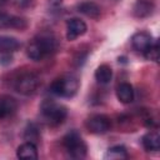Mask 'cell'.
Here are the masks:
<instances>
[{"label":"cell","mask_w":160,"mask_h":160,"mask_svg":"<svg viewBox=\"0 0 160 160\" xmlns=\"http://www.w3.org/2000/svg\"><path fill=\"white\" fill-rule=\"evenodd\" d=\"M59 46L58 38L50 31H42L38 34L32 41L28 45L26 54L34 61H40L46 56L56 51Z\"/></svg>","instance_id":"1"},{"label":"cell","mask_w":160,"mask_h":160,"mask_svg":"<svg viewBox=\"0 0 160 160\" xmlns=\"http://www.w3.org/2000/svg\"><path fill=\"white\" fill-rule=\"evenodd\" d=\"M80 86V81L76 75L74 74H64L59 78H56L51 85L50 91L60 98H72Z\"/></svg>","instance_id":"2"},{"label":"cell","mask_w":160,"mask_h":160,"mask_svg":"<svg viewBox=\"0 0 160 160\" xmlns=\"http://www.w3.org/2000/svg\"><path fill=\"white\" fill-rule=\"evenodd\" d=\"M40 111L44 120L52 126L62 124L68 116V109L62 104H59L50 99H46L42 101L40 106Z\"/></svg>","instance_id":"3"},{"label":"cell","mask_w":160,"mask_h":160,"mask_svg":"<svg viewBox=\"0 0 160 160\" xmlns=\"http://www.w3.org/2000/svg\"><path fill=\"white\" fill-rule=\"evenodd\" d=\"M62 145L72 159H84L86 156L88 146L76 130H71L64 136Z\"/></svg>","instance_id":"4"},{"label":"cell","mask_w":160,"mask_h":160,"mask_svg":"<svg viewBox=\"0 0 160 160\" xmlns=\"http://www.w3.org/2000/svg\"><path fill=\"white\" fill-rule=\"evenodd\" d=\"M40 85V79L34 72H22L14 80V89L21 95H32Z\"/></svg>","instance_id":"5"},{"label":"cell","mask_w":160,"mask_h":160,"mask_svg":"<svg viewBox=\"0 0 160 160\" xmlns=\"http://www.w3.org/2000/svg\"><path fill=\"white\" fill-rule=\"evenodd\" d=\"M86 129L92 134H104L110 130L111 120L108 115L104 114H94L89 116L85 121Z\"/></svg>","instance_id":"6"},{"label":"cell","mask_w":160,"mask_h":160,"mask_svg":"<svg viewBox=\"0 0 160 160\" xmlns=\"http://www.w3.org/2000/svg\"><path fill=\"white\" fill-rule=\"evenodd\" d=\"M88 30V26L84 20L79 18H71L66 22V39L72 41L79 36L84 35Z\"/></svg>","instance_id":"7"},{"label":"cell","mask_w":160,"mask_h":160,"mask_svg":"<svg viewBox=\"0 0 160 160\" xmlns=\"http://www.w3.org/2000/svg\"><path fill=\"white\" fill-rule=\"evenodd\" d=\"M152 42H154V39H152L151 34H149L148 31H139V32L134 34L132 38H131L132 48L136 51L142 52V54L151 46Z\"/></svg>","instance_id":"8"},{"label":"cell","mask_w":160,"mask_h":160,"mask_svg":"<svg viewBox=\"0 0 160 160\" xmlns=\"http://www.w3.org/2000/svg\"><path fill=\"white\" fill-rule=\"evenodd\" d=\"M28 22L24 18L0 12V29H25Z\"/></svg>","instance_id":"9"},{"label":"cell","mask_w":160,"mask_h":160,"mask_svg":"<svg viewBox=\"0 0 160 160\" xmlns=\"http://www.w3.org/2000/svg\"><path fill=\"white\" fill-rule=\"evenodd\" d=\"M18 109L16 100L10 95H0V120L10 118Z\"/></svg>","instance_id":"10"},{"label":"cell","mask_w":160,"mask_h":160,"mask_svg":"<svg viewBox=\"0 0 160 160\" xmlns=\"http://www.w3.org/2000/svg\"><path fill=\"white\" fill-rule=\"evenodd\" d=\"M155 4L152 0H136L132 6V14L138 19H144L154 12Z\"/></svg>","instance_id":"11"},{"label":"cell","mask_w":160,"mask_h":160,"mask_svg":"<svg viewBox=\"0 0 160 160\" xmlns=\"http://www.w3.org/2000/svg\"><path fill=\"white\" fill-rule=\"evenodd\" d=\"M141 142L146 151H159L160 150V134L156 130L149 131L142 136Z\"/></svg>","instance_id":"12"},{"label":"cell","mask_w":160,"mask_h":160,"mask_svg":"<svg viewBox=\"0 0 160 160\" xmlns=\"http://www.w3.org/2000/svg\"><path fill=\"white\" fill-rule=\"evenodd\" d=\"M21 46L20 41L12 36L0 35V55L1 54H11L19 50Z\"/></svg>","instance_id":"13"},{"label":"cell","mask_w":160,"mask_h":160,"mask_svg":"<svg viewBox=\"0 0 160 160\" xmlns=\"http://www.w3.org/2000/svg\"><path fill=\"white\" fill-rule=\"evenodd\" d=\"M16 156L19 159H38V148L34 142H30V141H26L24 144H21L18 150H16Z\"/></svg>","instance_id":"14"},{"label":"cell","mask_w":160,"mask_h":160,"mask_svg":"<svg viewBox=\"0 0 160 160\" xmlns=\"http://www.w3.org/2000/svg\"><path fill=\"white\" fill-rule=\"evenodd\" d=\"M116 96L122 104H129L134 100V89L129 82H120L116 88Z\"/></svg>","instance_id":"15"},{"label":"cell","mask_w":160,"mask_h":160,"mask_svg":"<svg viewBox=\"0 0 160 160\" xmlns=\"http://www.w3.org/2000/svg\"><path fill=\"white\" fill-rule=\"evenodd\" d=\"M78 10L81 14H84L88 18H91V19H99L100 14H101L100 6L94 1H84V2L79 4L78 5Z\"/></svg>","instance_id":"16"},{"label":"cell","mask_w":160,"mask_h":160,"mask_svg":"<svg viewBox=\"0 0 160 160\" xmlns=\"http://www.w3.org/2000/svg\"><path fill=\"white\" fill-rule=\"evenodd\" d=\"M95 79L99 84L101 85H106L111 81L112 79V70L108 64H101L100 66H98V69L95 70Z\"/></svg>","instance_id":"17"},{"label":"cell","mask_w":160,"mask_h":160,"mask_svg":"<svg viewBox=\"0 0 160 160\" xmlns=\"http://www.w3.org/2000/svg\"><path fill=\"white\" fill-rule=\"evenodd\" d=\"M126 158H128V151L126 148L122 145L111 146L105 154V159H110V160H121Z\"/></svg>","instance_id":"18"},{"label":"cell","mask_w":160,"mask_h":160,"mask_svg":"<svg viewBox=\"0 0 160 160\" xmlns=\"http://www.w3.org/2000/svg\"><path fill=\"white\" fill-rule=\"evenodd\" d=\"M39 138H40V131H39L38 126L34 122L28 124V126L25 129V132H24V139L26 141H30V142L36 144L38 140H39Z\"/></svg>","instance_id":"19"},{"label":"cell","mask_w":160,"mask_h":160,"mask_svg":"<svg viewBox=\"0 0 160 160\" xmlns=\"http://www.w3.org/2000/svg\"><path fill=\"white\" fill-rule=\"evenodd\" d=\"M145 58L148 60H151V61H158L159 60V56H160V48H159V41L158 40H154V42L151 44V46L144 52Z\"/></svg>","instance_id":"20"},{"label":"cell","mask_w":160,"mask_h":160,"mask_svg":"<svg viewBox=\"0 0 160 160\" xmlns=\"http://www.w3.org/2000/svg\"><path fill=\"white\" fill-rule=\"evenodd\" d=\"M12 61V56L10 54H1L0 56V64L1 65H9Z\"/></svg>","instance_id":"21"},{"label":"cell","mask_w":160,"mask_h":160,"mask_svg":"<svg viewBox=\"0 0 160 160\" xmlns=\"http://www.w3.org/2000/svg\"><path fill=\"white\" fill-rule=\"evenodd\" d=\"M6 1H8V0H0V6H1V5H4Z\"/></svg>","instance_id":"22"}]
</instances>
